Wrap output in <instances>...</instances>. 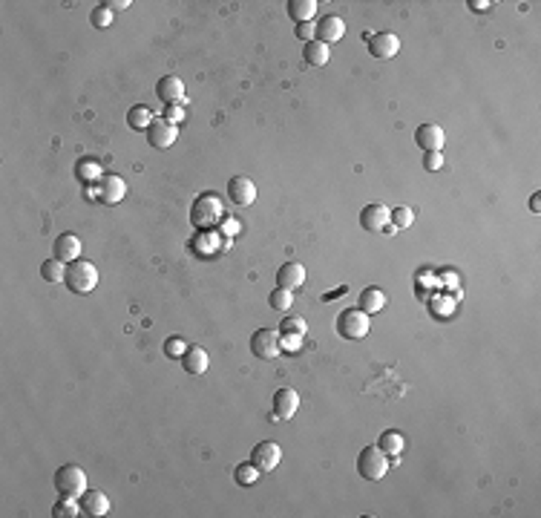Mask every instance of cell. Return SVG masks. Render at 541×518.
I'll return each instance as SVG.
<instances>
[{"mask_svg":"<svg viewBox=\"0 0 541 518\" xmlns=\"http://www.w3.org/2000/svg\"><path fill=\"white\" fill-rule=\"evenodd\" d=\"M164 118H168L170 124L185 121V110H182V104H170V107H168V113H164Z\"/></svg>","mask_w":541,"mask_h":518,"instance_id":"36","label":"cell"},{"mask_svg":"<svg viewBox=\"0 0 541 518\" xmlns=\"http://www.w3.org/2000/svg\"><path fill=\"white\" fill-rule=\"evenodd\" d=\"M360 308H363L366 314H378V311L386 308V294L380 288H363L360 291Z\"/></svg>","mask_w":541,"mask_h":518,"instance_id":"22","label":"cell"},{"mask_svg":"<svg viewBox=\"0 0 541 518\" xmlns=\"http://www.w3.org/2000/svg\"><path fill=\"white\" fill-rule=\"evenodd\" d=\"M81 176H93V173H98V165H95V161H81Z\"/></svg>","mask_w":541,"mask_h":518,"instance_id":"39","label":"cell"},{"mask_svg":"<svg viewBox=\"0 0 541 518\" xmlns=\"http://www.w3.org/2000/svg\"><path fill=\"white\" fill-rule=\"evenodd\" d=\"M415 222V213L409 211V207H395L392 211V225L395 228H409Z\"/></svg>","mask_w":541,"mask_h":518,"instance_id":"33","label":"cell"},{"mask_svg":"<svg viewBox=\"0 0 541 518\" xmlns=\"http://www.w3.org/2000/svg\"><path fill=\"white\" fill-rule=\"evenodd\" d=\"M424 167H426L429 173L441 170V167H444V153H426V156H424Z\"/></svg>","mask_w":541,"mask_h":518,"instance_id":"35","label":"cell"},{"mask_svg":"<svg viewBox=\"0 0 541 518\" xmlns=\"http://www.w3.org/2000/svg\"><path fill=\"white\" fill-rule=\"evenodd\" d=\"M55 490L61 498H75L81 501V495L87 493V472L75 464H67L55 472Z\"/></svg>","mask_w":541,"mask_h":518,"instance_id":"2","label":"cell"},{"mask_svg":"<svg viewBox=\"0 0 541 518\" xmlns=\"http://www.w3.org/2000/svg\"><path fill=\"white\" fill-rule=\"evenodd\" d=\"M81 513L95 515V518L107 515V513H110V498L104 495L101 490H87V493L81 495Z\"/></svg>","mask_w":541,"mask_h":518,"instance_id":"19","label":"cell"},{"mask_svg":"<svg viewBox=\"0 0 541 518\" xmlns=\"http://www.w3.org/2000/svg\"><path fill=\"white\" fill-rule=\"evenodd\" d=\"M222 231H225V233H236V231H239V222H233V219L222 222Z\"/></svg>","mask_w":541,"mask_h":518,"instance_id":"41","label":"cell"},{"mask_svg":"<svg viewBox=\"0 0 541 518\" xmlns=\"http://www.w3.org/2000/svg\"><path fill=\"white\" fill-rule=\"evenodd\" d=\"M81 257V239L75 233H61L55 239V259H61V262H75Z\"/></svg>","mask_w":541,"mask_h":518,"instance_id":"18","label":"cell"},{"mask_svg":"<svg viewBox=\"0 0 541 518\" xmlns=\"http://www.w3.org/2000/svg\"><path fill=\"white\" fill-rule=\"evenodd\" d=\"M415 141H417L420 147H424V153H441V147H444V141H446L444 127H441V124H435V121L420 124V127H417V132H415Z\"/></svg>","mask_w":541,"mask_h":518,"instance_id":"11","label":"cell"},{"mask_svg":"<svg viewBox=\"0 0 541 518\" xmlns=\"http://www.w3.org/2000/svg\"><path fill=\"white\" fill-rule=\"evenodd\" d=\"M297 409H299V395L294 389H277V395H274V418L277 421H288V418H294Z\"/></svg>","mask_w":541,"mask_h":518,"instance_id":"17","label":"cell"},{"mask_svg":"<svg viewBox=\"0 0 541 518\" xmlns=\"http://www.w3.org/2000/svg\"><path fill=\"white\" fill-rule=\"evenodd\" d=\"M156 95L168 104H187V98H185V84H182V78L179 75H164V78H159V84H156Z\"/></svg>","mask_w":541,"mask_h":518,"instance_id":"13","label":"cell"},{"mask_svg":"<svg viewBox=\"0 0 541 518\" xmlns=\"http://www.w3.org/2000/svg\"><path fill=\"white\" fill-rule=\"evenodd\" d=\"M89 21H93V26H95V29H107V26L113 23V12L101 3V6H95V9H93V14H89Z\"/></svg>","mask_w":541,"mask_h":518,"instance_id":"32","label":"cell"},{"mask_svg":"<svg viewBox=\"0 0 541 518\" xmlns=\"http://www.w3.org/2000/svg\"><path fill=\"white\" fill-rule=\"evenodd\" d=\"M185 351H187V343L182 337H168V340H164V354H168L170 360H179Z\"/></svg>","mask_w":541,"mask_h":518,"instance_id":"31","label":"cell"},{"mask_svg":"<svg viewBox=\"0 0 541 518\" xmlns=\"http://www.w3.org/2000/svg\"><path fill=\"white\" fill-rule=\"evenodd\" d=\"M470 6H472L475 12H487V9L492 6V3H490V0H472V3H470Z\"/></svg>","mask_w":541,"mask_h":518,"instance_id":"40","label":"cell"},{"mask_svg":"<svg viewBox=\"0 0 541 518\" xmlns=\"http://www.w3.org/2000/svg\"><path fill=\"white\" fill-rule=\"evenodd\" d=\"M369 314L363 308H345L337 317V334L345 340H363L369 334Z\"/></svg>","mask_w":541,"mask_h":518,"instance_id":"4","label":"cell"},{"mask_svg":"<svg viewBox=\"0 0 541 518\" xmlns=\"http://www.w3.org/2000/svg\"><path fill=\"white\" fill-rule=\"evenodd\" d=\"M279 461H282V449H279L277 440H260L257 447H253V452H251V464L257 467L260 472L277 469Z\"/></svg>","mask_w":541,"mask_h":518,"instance_id":"6","label":"cell"},{"mask_svg":"<svg viewBox=\"0 0 541 518\" xmlns=\"http://www.w3.org/2000/svg\"><path fill=\"white\" fill-rule=\"evenodd\" d=\"M378 447H380V449H383L389 458H395V455H400V452H403V447H406V438H403L400 432H395V429H389V432H383V435H380Z\"/></svg>","mask_w":541,"mask_h":518,"instance_id":"25","label":"cell"},{"mask_svg":"<svg viewBox=\"0 0 541 518\" xmlns=\"http://www.w3.org/2000/svg\"><path fill=\"white\" fill-rule=\"evenodd\" d=\"M538 204H541V202H538V193H536V196L530 199V211H533V213H538Z\"/></svg>","mask_w":541,"mask_h":518,"instance_id":"42","label":"cell"},{"mask_svg":"<svg viewBox=\"0 0 541 518\" xmlns=\"http://www.w3.org/2000/svg\"><path fill=\"white\" fill-rule=\"evenodd\" d=\"M219 213H222L219 199L205 193V196H199L196 202H193L190 219H193V225H196V228H207V225H214V222H219Z\"/></svg>","mask_w":541,"mask_h":518,"instance_id":"7","label":"cell"},{"mask_svg":"<svg viewBox=\"0 0 541 518\" xmlns=\"http://www.w3.org/2000/svg\"><path fill=\"white\" fill-rule=\"evenodd\" d=\"M124 193H127V182L122 179V176H115V173L101 176V182H98V199L104 204H118V202L124 199Z\"/></svg>","mask_w":541,"mask_h":518,"instance_id":"12","label":"cell"},{"mask_svg":"<svg viewBox=\"0 0 541 518\" xmlns=\"http://www.w3.org/2000/svg\"><path fill=\"white\" fill-rule=\"evenodd\" d=\"M297 35H299V38H303V40L308 43V40H314V38H317V29H314V23H299Z\"/></svg>","mask_w":541,"mask_h":518,"instance_id":"37","label":"cell"},{"mask_svg":"<svg viewBox=\"0 0 541 518\" xmlns=\"http://www.w3.org/2000/svg\"><path fill=\"white\" fill-rule=\"evenodd\" d=\"M303 283H306V268L299 262H285V265H279V271H277V285L279 288H288V291H297V288H303Z\"/></svg>","mask_w":541,"mask_h":518,"instance_id":"16","label":"cell"},{"mask_svg":"<svg viewBox=\"0 0 541 518\" xmlns=\"http://www.w3.org/2000/svg\"><path fill=\"white\" fill-rule=\"evenodd\" d=\"M288 14H291V21H297V23H311V18L317 14V3H314V0H291Z\"/></svg>","mask_w":541,"mask_h":518,"instance_id":"23","label":"cell"},{"mask_svg":"<svg viewBox=\"0 0 541 518\" xmlns=\"http://www.w3.org/2000/svg\"><path fill=\"white\" fill-rule=\"evenodd\" d=\"M268 305L270 308H277V311H288L291 305H294V291H288V288H274L270 291V297H268Z\"/></svg>","mask_w":541,"mask_h":518,"instance_id":"27","label":"cell"},{"mask_svg":"<svg viewBox=\"0 0 541 518\" xmlns=\"http://www.w3.org/2000/svg\"><path fill=\"white\" fill-rule=\"evenodd\" d=\"M233 478H236V484L239 486H251V484H257V478H260V469L253 467V464H239L236 467V472H233Z\"/></svg>","mask_w":541,"mask_h":518,"instance_id":"28","label":"cell"},{"mask_svg":"<svg viewBox=\"0 0 541 518\" xmlns=\"http://www.w3.org/2000/svg\"><path fill=\"white\" fill-rule=\"evenodd\" d=\"M369 52L374 58H395L400 52V38L395 32H374L369 35Z\"/></svg>","mask_w":541,"mask_h":518,"instance_id":"14","label":"cell"},{"mask_svg":"<svg viewBox=\"0 0 541 518\" xmlns=\"http://www.w3.org/2000/svg\"><path fill=\"white\" fill-rule=\"evenodd\" d=\"M314 29H317V40H323V43H334L345 35V23L340 14H323V18L314 23Z\"/></svg>","mask_w":541,"mask_h":518,"instance_id":"15","label":"cell"},{"mask_svg":"<svg viewBox=\"0 0 541 518\" xmlns=\"http://www.w3.org/2000/svg\"><path fill=\"white\" fill-rule=\"evenodd\" d=\"M176 136H179V127L170 124L168 118H153V124L147 127V141L153 147H159V150H168V147L176 141Z\"/></svg>","mask_w":541,"mask_h":518,"instance_id":"9","label":"cell"},{"mask_svg":"<svg viewBox=\"0 0 541 518\" xmlns=\"http://www.w3.org/2000/svg\"><path fill=\"white\" fill-rule=\"evenodd\" d=\"M182 366H185V372H187V375H205V372H207V366H210V357H207V351H205V349H199V346H187V351L182 354Z\"/></svg>","mask_w":541,"mask_h":518,"instance_id":"20","label":"cell"},{"mask_svg":"<svg viewBox=\"0 0 541 518\" xmlns=\"http://www.w3.org/2000/svg\"><path fill=\"white\" fill-rule=\"evenodd\" d=\"M64 285L72 294H89V291L98 285V268H95L93 262H87V259H75V262L67 265Z\"/></svg>","mask_w":541,"mask_h":518,"instance_id":"1","label":"cell"},{"mask_svg":"<svg viewBox=\"0 0 541 518\" xmlns=\"http://www.w3.org/2000/svg\"><path fill=\"white\" fill-rule=\"evenodd\" d=\"M104 6H107L110 12H122V9H127V6H130V0H107Z\"/></svg>","mask_w":541,"mask_h":518,"instance_id":"38","label":"cell"},{"mask_svg":"<svg viewBox=\"0 0 541 518\" xmlns=\"http://www.w3.org/2000/svg\"><path fill=\"white\" fill-rule=\"evenodd\" d=\"M279 329H282L279 334H299V337H306L308 325H306V320H303V317H285Z\"/></svg>","mask_w":541,"mask_h":518,"instance_id":"30","label":"cell"},{"mask_svg":"<svg viewBox=\"0 0 541 518\" xmlns=\"http://www.w3.org/2000/svg\"><path fill=\"white\" fill-rule=\"evenodd\" d=\"M127 124H130L133 130H147L150 124H153V113L139 104V107H133V110L127 113Z\"/></svg>","mask_w":541,"mask_h":518,"instance_id":"26","label":"cell"},{"mask_svg":"<svg viewBox=\"0 0 541 518\" xmlns=\"http://www.w3.org/2000/svg\"><path fill=\"white\" fill-rule=\"evenodd\" d=\"M360 225L369 233H380L386 225H392V211L386 204H366L360 211Z\"/></svg>","mask_w":541,"mask_h":518,"instance_id":"8","label":"cell"},{"mask_svg":"<svg viewBox=\"0 0 541 518\" xmlns=\"http://www.w3.org/2000/svg\"><path fill=\"white\" fill-rule=\"evenodd\" d=\"M303 55H306V64H308V67H325L328 58H332V49H328V43H323V40L314 38V40L306 43Z\"/></svg>","mask_w":541,"mask_h":518,"instance_id":"21","label":"cell"},{"mask_svg":"<svg viewBox=\"0 0 541 518\" xmlns=\"http://www.w3.org/2000/svg\"><path fill=\"white\" fill-rule=\"evenodd\" d=\"M279 346L288 349V351H299V346H303V337H299V334H279Z\"/></svg>","mask_w":541,"mask_h":518,"instance_id":"34","label":"cell"},{"mask_svg":"<svg viewBox=\"0 0 541 518\" xmlns=\"http://www.w3.org/2000/svg\"><path fill=\"white\" fill-rule=\"evenodd\" d=\"M228 199L239 207H248L257 202V185H253L248 176H233L228 182Z\"/></svg>","mask_w":541,"mask_h":518,"instance_id":"10","label":"cell"},{"mask_svg":"<svg viewBox=\"0 0 541 518\" xmlns=\"http://www.w3.org/2000/svg\"><path fill=\"white\" fill-rule=\"evenodd\" d=\"M251 351L257 354L260 360H274L277 354L282 351V346H279V331H274V329H260V331H253V337H251Z\"/></svg>","mask_w":541,"mask_h":518,"instance_id":"5","label":"cell"},{"mask_svg":"<svg viewBox=\"0 0 541 518\" xmlns=\"http://www.w3.org/2000/svg\"><path fill=\"white\" fill-rule=\"evenodd\" d=\"M78 513H81V504H78L75 498H61V501H58V504L52 507V515H55V518H75Z\"/></svg>","mask_w":541,"mask_h":518,"instance_id":"29","label":"cell"},{"mask_svg":"<svg viewBox=\"0 0 541 518\" xmlns=\"http://www.w3.org/2000/svg\"><path fill=\"white\" fill-rule=\"evenodd\" d=\"M389 467H392V461H389V455L380 447H366L357 458V472L369 481H380L389 472Z\"/></svg>","mask_w":541,"mask_h":518,"instance_id":"3","label":"cell"},{"mask_svg":"<svg viewBox=\"0 0 541 518\" xmlns=\"http://www.w3.org/2000/svg\"><path fill=\"white\" fill-rule=\"evenodd\" d=\"M41 276L47 279V283H52V285H61L64 279H67V262H61V259H47L41 265Z\"/></svg>","mask_w":541,"mask_h":518,"instance_id":"24","label":"cell"}]
</instances>
